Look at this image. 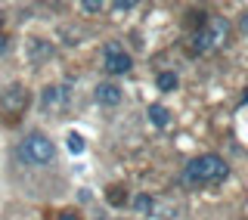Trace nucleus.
Returning <instances> with one entry per match:
<instances>
[{
  "mask_svg": "<svg viewBox=\"0 0 248 220\" xmlns=\"http://www.w3.org/2000/svg\"><path fill=\"white\" fill-rule=\"evenodd\" d=\"M41 106H44V112H50V115L62 112V109L68 106V90L65 87H44Z\"/></svg>",
  "mask_w": 248,
  "mask_h": 220,
  "instance_id": "obj_6",
  "label": "nucleus"
},
{
  "mask_svg": "<svg viewBox=\"0 0 248 220\" xmlns=\"http://www.w3.org/2000/svg\"><path fill=\"white\" fill-rule=\"evenodd\" d=\"M230 37V22L223 16H211V19L202 25L196 34H192V50L196 53H211V50H220Z\"/></svg>",
  "mask_w": 248,
  "mask_h": 220,
  "instance_id": "obj_2",
  "label": "nucleus"
},
{
  "mask_svg": "<svg viewBox=\"0 0 248 220\" xmlns=\"http://www.w3.org/2000/svg\"><path fill=\"white\" fill-rule=\"evenodd\" d=\"M130 65H134V59L121 50L118 41L106 44V72L108 75H124V72H130Z\"/></svg>",
  "mask_w": 248,
  "mask_h": 220,
  "instance_id": "obj_5",
  "label": "nucleus"
},
{
  "mask_svg": "<svg viewBox=\"0 0 248 220\" xmlns=\"http://www.w3.org/2000/svg\"><path fill=\"white\" fill-rule=\"evenodd\" d=\"M130 10H134L130 0H118V3H112V13H130Z\"/></svg>",
  "mask_w": 248,
  "mask_h": 220,
  "instance_id": "obj_14",
  "label": "nucleus"
},
{
  "mask_svg": "<svg viewBox=\"0 0 248 220\" xmlns=\"http://www.w3.org/2000/svg\"><path fill=\"white\" fill-rule=\"evenodd\" d=\"M25 106H28V90L22 87V84H13V87H6L0 93V109H3L6 115L25 112Z\"/></svg>",
  "mask_w": 248,
  "mask_h": 220,
  "instance_id": "obj_4",
  "label": "nucleus"
},
{
  "mask_svg": "<svg viewBox=\"0 0 248 220\" xmlns=\"http://www.w3.org/2000/svg\"><path fill=\"white\" fill-rule=\"evenodd\" d=\"M22 155H25L28 164H50L56 158V146H53L50 137H44V133H31V137L22 143Z\"/></svg>",
  "mask_w": 248,
  "mask_h": 220,
  "instance_id": "obj_3",
  "label": "nucleus"
},
{
  "mask_svg": "<svg viewBox=\"0 0 248 220\" xmlns=\"http://www.w3.org/2000/svg\"><path fill=\"white\" fill-rule=\"evenodd\" d=\"M230 177V164L217 155H199L186 164L183 171V180L189 186H202V183H223Z\"/></svg>",
  "mask_w": 248,
  "mask_h": 220,
  "instance_id": "obj_1",
  "label": "nucleus"
},
{
  "mask_svg": "<svg viewBox=\"0 0 248 220\" xmlns=\"http://www.w3.org/2000/svg\"><path fill=\"white\" fill-rule=\"evenodd\" d=\"M81 10L84 13H103V3H99V0H84Z\"/></svg>",
  "mask_w": 248,
  "mask_h": 220,
  "instance_id": "obj_13",
  "label": "nucleus"
},
{
  "mask_svg": "<svg viewBox=\"0 0 248 220\" xmlns=\"http://www.w3.org/2000/svg\"><path fill=\"white\" fill-rule=\"evenodd\" d=\"M59 220H78V214H75V211H62Z\"/></svg>",
  "mask_w": 248,
  "mask_h": 220,
  "instance_id": "obj_16",
  "label": "nucleus"
},
{
  "mask_svg": "<svg viewBox=\"0 0 248 220\" xmlns=\"http://www.w3.org/2000/svg\"><path fill=\"white\" fill-rule=\"evenodd\" d=\"M96 103L99 106H108V109L118 106L121 103V87H118V84H112V81L99 84V87H96Z\"/></svg>",
  "mask_w": 248,
  "mask_h": 220,
  "instance_id": "obj_7",
  "label": "nucleus"
},
{
  "mask_svg": "<svg viewBox=\"0 0 248 220\" xmlns=\"http://www.w3.org/2000/svg\"><path fill=\"white\" fill-rule=\"evenodd\" d=\"M108 202H112V205H121V202H124V192L121 189H108Z\"/></svg>",
  "mask_w": 248,
  "mask_h": 220,
  "instance_id": "obj_15",
  "label": "nucleus"
},
{
  "mask_svg": "<svg viewBox=\"0 0 248 220\" xmlns=\"http://www.w3.org/2000/svg\"><path fill=\"white\" fill-rule=\"evenodd\" d=\"M134 211H137V214H152V199L146 192H140L134 199Z\"/></svg>",
  "mask_w": 248,
  "mask_h": 220,
  "instance_id": "obj_11",
  "label": "nucleus"
},
{
  "mask_svg": "<svg viewBox=\"0 0 248 220\" xmlns=\"http://www.w3.org/2000/svg\"><path fill=\"white\" fill-rule=\"evenodd\" d=\"M155 84H158V90H177V75L174 72H161L155 78Z\"/></svg>",
  "mask_w": 248,
  "mask_h": 220,
  "instance_id": "obj_10",
  "label": "nucleus"
},
{
  "mask_svg": "<svg viewBox=\"0 0 248 220\" xmlns=\"http://www.w3.org/2000/svg\"><path fill=\"white\" fill-rule=\"evenodd\" d=\"M3 47H6V37H0V50H3Z\"/></svg>",
  "mask_w": 248,
  "mask_h": 220,
  "instance_id": "obj_17",
  "label": "nucleus"
},
{
  "mask_svg": "<svg viewBox=\"0 0 248 220\" xmlns=\"http://www.w3.org/2000/svg\"><path fill=\"white\" fill-rule=\"evenodd\" d=\"M149 121L155 124V127L165 130L168 124H170V112H168V109L161 106V103H152V106H149Z\"/></svg>",
  "mask_w": 248,
  "mask_h": 220,
  "instance_id": "obj_9",
  "label": "nucleus"
},
{
  "mask_svg": "<svg viewBox=\"0 0 248 220\" xmlns=\"http://www.w3.org/2000/svg\"><path fill=\"white\" fill-rule=\"evenodd\" d=\"M68 149H72L75 155H81V152H84V137H81V133H75V130L68 133Z\"/></svg>",
  "mask_w": 248,
  "mask_h": 220,
  "instance_id": "obj_12",
  "label": "nucleus"
},
{
  "mask_svg": "<svg viewBox=\"0 0 248 220\" xmlns=\"http://www.w3.org/2000/svg\"><path fill=\"white\" fill-rule=\"evenodd\" d=\"M50 56H53V47H50V41H41V37H34V41L28 44V59L34 62V65H37V62H46Z\"/></svg>",
  "mask_w": 248,
  "mask_h": 220,
  "instance_id": "obj_8",
  "label": "nucleus"
}]
</instances>
